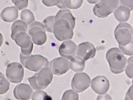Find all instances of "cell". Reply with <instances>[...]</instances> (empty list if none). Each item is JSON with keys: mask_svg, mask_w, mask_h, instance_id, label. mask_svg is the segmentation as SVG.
<instances>
[{"mask_svg": "<svg viewBox=\"0 0 133 100\" xmlns=\"http://www.w3.org/2000/svg\"><path fill=\"white\" fill-rule=\"evenodd\" d=\"M112 98L109 94H105L99 95L97 98V100H112Z\"/></svg>", "mask_w": 133, "mask_h": 100, "instance_id": "33", "label": "cell"}, {"mask_svg": "<svg viewBox=\"0 0 133 100\" xmlns=\"http://www.w3.org/2000/svg\"><path fill=\"white\" fill-rule=\"evenodd\" d=\"M106 58L113 73L117 74L124 71L127 60L123 53L118 48H114L109 49L107 53Z\"/></svg>", "mask_w": 133, "mask_h": 100, "instance_id": "1", "label": "cell"}, {"mask_svg": "<svg viewBox=\"0 0 133 100\" xmlns=\"http://www.w3.org/2000/svg\"><path fill=\"white\" fill-rule=\"evenodd\" d=\"M33 100H51L52 98L45 92L43 91L38 90L32 93L31 96Z\"/></svg>", "mask_w": 133, "mask_h": 100, "instance_id": "25", "label": "cell"}, {"mask_svg": "<svg viewBox=\"0 0 133 100\" xmlns=\"http://www.w3.org/2000/svg\"><path fill=\"white\" fill-rule=\"evenodd\" d=\"M114 34L119 46H125L133 42V29L127 23L119 24L115 30Z\"/></svg>", "mask_w": 133, "mask_h": 100, "instance_id": "5", "label": "cell"}, {"mask_svg": "<svg viewBox=\"0 0 133 100\" xmlns=\"http://www.w3.org/2000/svg\"><path fill=\"white\" fill-rule=\"evenodd\" d=\"M79 96L76 92L72 90L66 91L64 93L62 98V100H78Z\"/></svg>", "mask_w": 133, "mask_h": 100, "instance_id": "26", "label": "cell"}, {"mask_svg": "<svg viewBox=\"0 0 133 100\" xmlns=\"http://www.w3.org/2000/svg\"><path fill=\"white\" fill-rule=\"evenodd\" d=\"M3 41V35L0 33V48L2 46Z\"/></svg>", "mask_w": 133, "mask_h": 100, "instance_id": "35", "label": "cell"}, {"mask_svg": "<svg viewBox=\"0 0 133 100\" xmlns=\"http://www.w3.org/2000/svg\"><path fill=\"white\" fill-rule=\"evenodd\" d=\"M12 1L19 10L26 8L28 5V0H12Z\"/></svg>", "mask_w": 133, "mask_h": 100, "instance_id": "28", "label": "cell"}, {"mask_svg": "<svg viewBox=\"0 0 133 100\" xmlns=\"http://www.w3.org/2000/svg\"><path fill=\"white\" fill-rule=\"evenodd\" d=\"M63 2L66 8L75 9L81 6L83 0H63Z\"/></svg>", "mask_w": 133, "mask_h": 100, "instance_id": "23", "label": "cell"}, {"mask_svg": "<svg viewBox=\"0 0 133 100\" xmlns=\"http://www.w3.org/2000/svg\"><path fill=\"white\" fill-rule=\"evenodd\" d=\"M50 68L52 73L57 75H62L70 69L69 61L63 57L55 59L50 62Z\"/></svg>", "mask_w": 133, "mask_h": 100, "instance_id": "11", "label": "cell"}, {"mask_svg": "<svg viewBox=\"0 0 133 100\" xmlns=\"http://www.w3.org/2000/svg\"><path fill=\"white\" fill-rule=\"evenodd\" d=\"M73 30L67 20L60 19L55 21L53 33L55 37L62 41L72 39L74 35Z\"/></svg>", "mask_w": 133, "mask_h": 100, "instance_id": "4", "label": "cell"}, {"mask_svg": "<svg viewBox=\"0 0 133 100\" xmlns=\"http://www.w3.org/2000/svg\"><path fill=\"white\" fill-rule=\"evenodd\" d=\"M39 72L28 79L31 87L36 90L46 88L52 82L53 78V73L48 67L43 68Z\"/></svg>", "mask_w": 133, "mask_h": 100, "instance_id": "3", "label": "cell"}, {"mask_svg": "<svg viewBox=\"0 0 133 100\" xmlns=\"http://www.w3.org/2000/svg\"><path fill=\"white\" fill-rule=\"evenodd\" d=\"M29 27L28 34L33 42L38 46H42L45 43L47 36L44 25L35 21Z\"/></svg>", "mask_w": 133, "mask_h": 100, "instance_id": "7", "label": "cell"}, {"mask_svg": "<svg viewBox=\"0 0 133 100\" xmlns=\"http://www.w3.org/2000/svg\"><path fill=\"white\" fill-rule=\"evenodd\" d=\"M6 74L7 79L11 82L18 83L21 82L23 78L24 70L19 63L14 62L8 65Z\"/></svg>", "mask_w": 133, "mask_h": 100, "instance_id": "8", "label": "cell"}, {"mask_svg": "<svg viewBox=\"0 0 133 100\" xmlns=\"http://www.w3.org/2000/svg\"><path fill=\"white\" fill-rule=\"evenodd\" d=\"M27 30L28 25L25 22L22 20H17L14 22L12 26L11 38L13 40L18 33L26 32Z\"/></svg>", "mask_w": 133, "mask_h": 100, "instance_id": "20", "label": "cell"}, {"mask_svg": "<svg viewBox=\"0 0 133 100\" xmlns=\"http://www.w3.org/2000/svg\"><path fill=\"white\" fill-rule=\"evenodd\" d=\"M119 3V0H101L95 5L94 13L98 17H107L114 11Z\"/></svg>", "mask_w": 133, "mask_h": 100, "instance_id": "6", "label": "cell"}, {"mask_svg": "<svg viewBox=\"0 0 133 100\" xmlns=\"http://www.w3.org/2000/svg\"><path fill=\"white\" fill-rule=\"evenodd\" d=\"M121 50L125 55L131 56L133 54V42L125 46H119Z\"/></svg>", "mask_w": 133, "mask_h": 100, "instance_id": "29", "label": "cell"}, {"mask_svg": "<svg viewBox=\"0 0 133 100\" xmlns=\"http://www.w3.org/2000/svg\"><path fill=\"white\" fill-rule=\"evenodd\" d=\"M18 16V9L14 6L6 8L3 10L1 14L2 19L8 23L15 20Z\"/></svg>", "mask_w": 133, "mask_h": 100, "instance_id": "16", "label": "cell"}, {"mask_svg": "<svg viewBox=\"0 0 133 100\" xmlns=\"http://www.w3.org/2000/svg\"><path fill=\"white\" fill-rule=\"evenodd\" d=\"M21 17V20L25 22L28 26L31 25L35 21L34 16L29 9H26L22 11Z\"/></svg>", "mask_w": 133, "mask_h": 100, "instance_id": "21", "label": "cell"}, {"mask_svg": "<svg viewBox=\"0 0 133 100\" xmlns=\"http://www.w3.org/2000/svg\"><path fill=\"white\" fill-rule=\"evenodd\" d=\"M70 68L76 72L83 71L85 67V61L79 56H75L70 60Z\"/></svg>", "mask_w": 133, "mask_h": 100, "instance_id": "19", "label": "cell"}, {"mask_svg": "<svg viewBox=\"0 0 133 100\" xmlns=\"http://www.w3.org/2000/svg\"><path fill=\"white\" fill-rule=\"evenodd\" d=\"M60 0H42L43 4L48 7L57 6L59 3Z\"/></svg>", "mask_w": 133, "mask_h": 100, "instance_id": "30", "label": "cell"}, {"mask_svg": "<svg viewBox=\"0 0 133 100\" xmlns=\"http://www.w3.org/2000/svg\"><path fill=\"white\" fill-rule=\"evenodd\" d=\"M125 100H133V86H131L129 88L126 93Z\"/></svg>", "mask_w": 133, "mask_h": 100, "instance_id": "32", "label": "cell"}, {"mask_svg": "<svg viewBox=\"0 0 133 100\" xmlns=\"http://www.w3.org/2000/svg\"><path fill=\"white\" fill-rule=\"evenodd\" d=\"M131 11L128 7L123 5L118 7L114 11L116 18L121 23H125L129 19Z\"/></svg>", "mask_w": 133, "mask_h": 100, "instance_id": "17", "label": "cell"}, {"mask_svg": "<svg viewBox=\"0 0 133 100\" xmlns=\"http://www.w3.org/2000/svg\"><path fill=\"white\" fill-rule=\"evenodd\" d=\"M55 16H50L46 17L43 21L44 25L47 32L52 33L55 23Z\"/></svg>", "mask_w": 133, "mask_h": 100, "instance_id": "24", "label": "cell"}, {"mask_svg": "<svg viewBox=\"0 0 133 100\" xmlns=\"http://www.w3.org/2000/svg\"><path fill=\"white\" fill-rule=\"evenodd\" d=\"M125 73L130 78H133V57L129 58L127 60Z\"/></svg>", "mask_w": 133, "mask_h": 100, "instance_id": "27", "label": "cell"}, {"mask_svg": "<svg viewBox=\"0 0 133 100\" xmlns=\"http://www.w3.org/2000/svg\"><path fill=\"white\" fill-rule=\"evenodd\" d=\"M77 47L72 41L66 40L63 42L59 49L61 56L66 59L70 60L75 56Z\"/></svg>", "mask_w": 133, "mask_h": 100, "instance_id": "14", "label": "cell"}, {"mask_svg": "<svg viewBox=\"0 0 133 100\" xmlns=\"http://www.w3.org/2000/svg\"><path fill=\"white\" fill-rule=\"evenodd\" d=\"M60 19L67 20L73 30L75 25V18L72 15L71 11L68 9L61 10L55 16V21Z\"/></svg>", "mask_w": 133, "mask_h": 100, "instance_id": "18", "label": "cell"}, {"mask_svg": "<svg viewBox=\"0 0 133 100\" xmlns=\"http://www.w3.org/2000/svg\"><path fill=\"white\" fill-rule=\"evenodd\" d=\"M87 1L91 4H95L98 2L99 0H87Z\"/></svg>", "mask_w": 133, "mask_h": 100, "instance_id": "34", "label": "cell"}, {"mask_svg": "<svg viewBox=\"0 0 133 100\" xmlns=\"http://www.w3.org/2000/svg\"><path fill=\"white\" fill-rule=\"evenodd\" d=\"M20 59L24 67L36 72H39L43 68L48 67L49 64L48 59L40 55L30 54L25 55L21 53Z\"/></svg>", "mask_w": 133, "mask_h": 100, "instance_id": "2", "label": "cell"}, {"mask_svg": "<svg viewBox=\"0 0 133 100\" xmlns=\"http://www.w3.org/2000/svg\"><path fill=\"white\" fill-rule=\"evenodd\" d=\"M110 86L109 80L104 76H98L92 80L91 87L94 92L99 95L106 93Z\"/></svg>", "mask_w": 133, "mask_h": 100, "instance_id": "13", "label": "cell"}, {"mask_svg": "<svg viewBox=\"0 0 133 100\" xmlns=\"http://www.w3.org/2000/svg\"><path fill=\"white\" fill-rule=\"evenodd\" d=\"M96 49L91 43L86 42L79 44L77 46L76 54L85 61L93 58L95 56Z\"/></svg>", "mask_w": 133, "mask_h": 100, "instance_id": "12", "label": "cell"}, {"mask_svg": "<svg viewBox=\"0 0 133 100\" xmlns=\"http://www.w3.org/2000/svg\"><path fill=\"white\" fill-rule=\"evenodd\" d=\"M91 82L90 77L87 73L84 72L76 73L72 81V88L76 92H82L90 86Z\"/></svg>", "mask_w": 133, "mask_h": 100, "instance_id": "9", "label": "cell"}, {"mask_svg": "<svg viewBox=\"0 0 133 100\" xmlns=\"http://www.w3.org/2000/svg\"><path fill=\"white\" fill-rule=\"evenodd\" d=\"M33 91L28 84L22 83L17 85L14 91L16 98L19 100H28L31 96Z\"/></svg>", "mask_w": 133, "mask_h": 100, "instance_id": "15", "label": "cell"}, {"mask_svg": "<svg viewBox=\"0 0 133 100\" xmlns=\"http://www.w3.org/2000/svg\"><path fill=\"white\" fill-rule=\"evenodd\" d=\"M21 48V52L25 55L31 54L33 48V44L31 38L26 32L20 33L13 39Z\"/></svg>", "mask_w": 133, "mask_h": 100, "instance_id": "10", "label": "cell"}, {"mask_svg": "<svg viewBox=\"0 0 133 100\" xmlns=\"http://www.w3.org/2000/svg\"><path fill=\"white\" fill-rule=\"evenodd\" d=\"M10 84L5 78L4 75L0 72V95L6 93L9 90Z\"/></svg>", "mask_w": 133, "mask_h": 100, "instance_id": "22", "label": "cell"}, {"mask_svg": "<svg viewBox=\"0 0 133 100\" xmlns=\"http://www.w3.org/2000/svg\"><path fill=\"white\" fill-rule=\"evenodd\" d=\"M133 0H119V3L121 5L128 7L131 11L133 10Z\"/></svg>", "mask_w": 133, "mask_h": 100, "instance_id": "31", "label": "cell"}]
</instances>
